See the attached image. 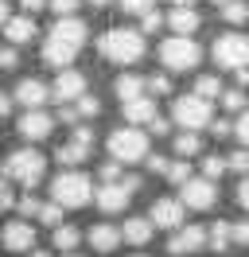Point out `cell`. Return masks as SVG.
Instances as JSON below:
<instances>
[{
    "label": "cell",
    "mask_w": 249,
    "mask_h": 257,
    "mask_svg": "<svg viewBox=\"0 0 249 257\" xmlns=\"http://www.w3.org/2000/svg\"><path fill=\"white\" fill-rule=\"evenodd\" d=\"M86 20H78V16H66L59 20L55 28H51V35L47 39H55V43H62V47H70V51H82V43H86Z\"/></svg>",
    "instance_id": "obj_12"
},
{
    "label": "cell",
    "mask_w": 249,
    "mask_h": 257,
    "mask_svg": "<svg viewBox=\"0 0 249 257\" xmlns=\"http://www.w3.org/2000/svg\"><path fill=\"white\" fill-rule=\"evenodd\" d=\"M214 63H218V70H241V66H249V39L241 32H226L214 43Z\"/></svg>",
    "instance_id": "obj_8"
},
{
    "label": "cell",
    "mask_w": 249,
    "mask_h": 257,
    "mask_svg": "<svg viewBox=\"0 0 249 257\" xmlns=\"http://www.w3.org/2000/svg\"><path fill=\"white\" fill-rule=\"evenodd\" d=\"M144 90H152L156 97H160V94H171V78H168V74H156V78L144 82Z\"/></svg>",
    "instance_id": "obj_41"
},
{
    "label": "cell",
    "mask_w": 249,
    "mask_h": 257,
    "mask_svg": "<svg viewBox=\"0 0 249 257\" xmlns=\"http://www.w3.org/2000/svg\"><path fill=\"white\" fill-rule=\"evenodd\" d=\"M86 238H90V245L97 249V253H113V249L121 245V230H117V226H109V222H97Z\"/></svg>",
    "instance_id": "obj_20"
},
{
    "label": "cell",
    "mask_w": 249,
    "mask_h": 257,
    "mask_svg": "<svg viewBox=\"0 0 249 257\" xmlns=\"http://www.w3.org/2000/svg\"><path fill=\"white\" fill-rule=\"evenodd\" d=\"M59 156V164H66V168H78V164H86V156H90V145H78V141H66V145L55 152Z\"/></svg>",
    "instance_id": "obj_24"
},
{
    "label": "cell",
    "mask_w": 249,
    "mask_h": 257,
    "mask_svg": "<svg viewBox=\"0 0 249 257\" xmlns=\"http://www.w3.org/2000/svg\"><path fill=\"white\" fill-rule=\"evenodd\" d=\"M101 179H105V183H117V179H121V164L105 160V164H101Z\"/></svg>",
    "instance_id": "obj_43"
},
{
    "label": "cell",
    "mask_w": 249,
    "mask_h": 257,
    "mask_svg": "<svg viewBox=\"0 0 249 257\" xmlns=\"http://www.w3.org/2000/svg\"><path fill=\"white\" fill-rule=\"evenodd\" d=\"M179 203H183V210H210L218 203V187L202 176H191L179 187Z\"/></svg>",
    "instance_id": "obj_9"
},
{
    "label": "cell",
    "mask_w": 249,
    "mask_h": 257,
    "mask_svg": "<svg viewBox=\"0 0 249 257\" xmlns=\"http://www.w3.org/2000/svg\"><path fill=\"white\" fill-rule=\"evenodd\" d=\"M191 4H195V0H175V8H191Z\"/></svg>",
    "instance_id": "obj_54"
},
{
    "label": "cell",
    "mask_w": 249,
    "mask_h": 257,
    "mask_svg": "<svg viewBox=\"0 0 249 257\" xmlns=\"http://www.w3.org/2000/svg\"><path fill=\"white\" fill-rule=\"evenodd\" d=\"M121 8L129 12V16H144V12L156 8V0H121Z\"/></svg>",
    "instance_id": "obj_38"
},
{
    "label": "cell",
    "mask_w": 249,
    "mask_h": 257,
    "mask_svg": "<svg viewBox=\"0 0 249 257\" xmlns=\"http://www.w3.org/2000/svg\"><path fill=\"white\" fill-rule=\"evenodd\" d=\"M39 207H43V203H39L35 195H24V199L16 203V210H20V218H35V214H39Z\"/></svg>",
    "instance_id": "obj_37"
},
{
    "label": "cell",
    "mask_w": 249,
    "mask_h": 257,
    "mask_svg": "<svg viewBox=\"0 0 249 257\" xmlns=\"http://www.w3.org/2000/svg\"><path fill=\"white\" fill-rule=\"evenodd\" d=\"M0 66H4V70H16V66H20V55H16L12 47H4L0 51Z\"/></svg>",
    "instance_id": "obj_44"
},
{
    "label": "cell",
    "mask_w": 249,
    "mask_h": 257,
    "mask_svg": "<svg viewBox=\"0 0 249 257\" xmlns=\"http://www.w3.org/2000/svg\"><path fill=\"white\" fill-rule=\"evenodd\" d=\"M222 20H226V24H245L249 20V0H230V4H222Z\"/></svg>",
    "instance_id": "obj_29"
},
{
    "label": "cell",
    "mask_w": 249,
    "mask_h": 257,
    "mask_svg": "<svg viewBox=\"0 0 249 257\" xmlns=\"http://www.w3.org/2000/svg\"><path fill=\"white\" fill-rule=\"evenodd\" d=\"M226 168H233V172L249 176V148H237V152H230V156H226Z\"/></svg>",
    "instance_id": "obj_36"
},
{
    "label": "cell",
    "mask_w": 249,
    "mask_h": 257,
    "mask_svg": "<svg viewBox=\"0 0 249 257\" xmlns=\"http://www.w3.org/2000/svg\"><path fill=\"white\" fill-rule=\"evenodd\" d=\"M59 117L66 121V125H78V113H74V105H62V109H59Z\"/></svg>",
    "instance_id": "obj_50"
},
{
    "label": "cell",
    "mask_w": 249,
    "mask_h": 257,
    "mask_svg": "<svg viewBox=\"0 0 249 257\" xmlns=\"http://www.w3.org/2000/svg\"><path fill=\"white\" fill-rule=\"evenodd\" d=\"M62 257H78V253H62Z\"/></svg>",
    "instance_id": "obj_59"
},
{
    "label": "cell",
    "mask_w": 249,
    "mask_h": 257,
    "mask_svg": "<svg viewBox=\"0 0 249 257\" xmlns=\"http://www.w3.org/2000/svg\"><path fill=\"white\" fill-rule=\"evenodd\" d=\"M97 51H101V59H109V63L133 66V63L144 59V35L133 32V28H109L97 39Z\"/></svg>",
    "instance_id": "obj_1"
},
{
    "label": "cell",
    "mask_w": 249,
    "mask_h": 257,
    "mask_svg": "<svg viewBox=\"0 0 249 257\" xmlns=\"http://www.w3.org/2000/svg\"><path fill=\"white\" fill-rule=\"evenodd\" d=\"M35 218H39L43 226H51V230H55V226H62V207H55V203H43Z\"/></svg>",
    "instance_id": "obj_32"
},
{
    "label": "cell",
    "mask_w": 249,
    "mask_h": 257,
    "mask_svg": "<svg viewBox=\"0 0 249 257\" xmlns=\"http://www.w3.org/2000/svg\"><path fill=\"white\" fill-rule=\"evenodd\" d=\"M233 137H237V141H241V145L249 148V105L241 109V117L233 121Z\"/></svg>",
    "instance_id": "obj_39"
},
{
    "label": "cell",
    "mask_w": 249,
    "mask_h": 257,
    "mask_svg": "<svg viewBox=\"0 0 249 257\" xmlns=\"http://www.w3.org/2000/svg\"><path fill=\"white\" fill-rule=\"evenodd\" d=\"M156 117H160V113H156V101L148 94L144 97H133V101H125V121H129V125L137 128V125H152Z\"/></svg>",
    "instance_id": "obj_17"
},
{
    "label": "cell",
    "mask_w": 249,
    "mask_h": 257,
    "mask_svg": "<svg viewBox=\"0 0 249 257\" xmlns=\"http://www.w3.org/2000/svg\"><path fill=\"white\" fill-rule=\"evenodd\" d=\"M202 59V47L195 39H183V35H171L160 43V63L168 66L171 74H183V70H195Z\"/></svg>",
    "instance_id": "obj_5"
},
{
    "label": "cell",
    "mask_w": 249,
    "mask_h": 257,
    "mask_svg": "<svg viewBox=\"0 0 249 257\" xmlns=\"http://www.w3.org/2000/svg\"><path fill=\"white\" fill-rule=\"evenodd\" d=\"M113 94L121 97V105L133 101V97H144V78L140 74H121V78L113 82Z\"/></svg>",
    "instance_id": "obj_23"
},
{
    "label": "cell",
    "mask_w": 249,
    "mask_h": 257,
    "mask_svg": "<svg viewBox=\"0 0 249 257\" xmlns=\"http://www.w3.org/2000/svg\"><path fill=\"white\" fill-rule=\"evenodd\" d=\"M183 203L179 199H156L152 203V210H148V222L152 226H160V230H179L183 226Z\"/></svg>",
    "instance_id": "obj_13"
},
{
    "label": "cell",
    "mask_w": 249,
    "mask_h": 257,
    "mask_svg": "<svg viewBox=\"0 0 249 257\" xmlns=\"http://www.w3.org/2000/svg\"><path fill=\"white\" fill-rule=\"evenodd\" d=\"M4 35H8V43H12V47H24V43L35 39V20H31V16H8Z\"/></svg>",
    "instance_id": "obj_18"
},
{
    "label": "cell",
    "mask_w": 249,
    "mask_h": 257,
    "mask_svg": "<svg viewBox=\"0 0 249 257\" xmlns=\"http://www.w3.org/2000/svg\"><path fill=\"white\" fill-rule=\"evenodd\" d=\"M16 128H20L24 141H47L51 128H55V117H51L47 109H28L24 117H20V125H16Z\"/></svg>",
    "instance_id": "obj_14"
},
{
    "label": "cell",
    "mask_w": 249,
    "mask_h": 257,
    "mask_svg": "<svg viewBox=\"0 0 249 257\" xmlns=\"http://www.w3.org/2000/svg\"><path fill=\"white\" fill-rule=\"evenodd\" d=\"M233 74H237V90H245V86H249V66H241V70H233Z\"/></svg>",
    "instance_id": "obj_52"
},
{
    "label": "cell",
    "mask_w": 249,
    "mask_h": 257,
    "mask_svg": "<svg viewBox=\"0 0 249 257\" xmlns=\"http://www.w3.org/2000/svg\"><path fill=\"white\" fill-rule=\"evenodd\" d=\"M39 55H43V63H47V66H55V70H66V66L74 63V55H78V51L62 47V43H55V39H47Z\"/></svg>",
    "instance_id": "obj_22"
},
{
    "label": "cell",
    "mask_w": 249,
    "mask_h": 257,
    "mask_svg": "<svg viewBox=\"0 0 249 257\" xmlns=\"http://www.w3.org/2000/svg\"><path fill=\"white\" fill-rule=\"evenodd\" d=\"M222 172H226V160H222V156H202V179H210V183H214Z\"/></svg>",
    "instance_id": "obj_33"
},
{
    "label": "cell",
    "mask_w": 249,
    "mask_h": 257,
    "mask_svg": "<svg viewBox=\"0 0 249 257\" xmlns=\"http://www.w3.org/2000/svg\"><path fill=\"white\" fill-rule=\"evenodd\" d=\"M171 121L183 125V133H199V128H210L214 109H210V101H202L195 94H183L171 101Z\"/></svg>",
    "instance_id": "obj_6"
},
{
    "label": "cell",
    "mask_w": 249,
    "mask_h": 257,
    "mask_svg": "<svg viewBox=\"0 0 249 257\" xmlns=\"http://www.w3.org/2000/svg\"><path fill=\"white\" fill-rule=\"evenodd\" d=\"M218 94H222V82H218V74H202V78L195 82V97H202V101H214Z\"/></svg>",
    "instance_id": "obj_28"
},
{
    "label": "cell",
    "mask_w": 249,
    "mask_h": 257,
    "mask_svg": "<svg viewBox=\"0 0 249 257\" xmlns=\"http://www.w3.org/2000/svg\"><path fill=\"white\" fill-rule=\"evenodd\" d=\"M28 257H51V253H43V249H31V253Z\"/></svg>",
    "instance_id": "obj_55"
},
{
    "label": "cell",
    "mask_w": 249,
    "mask_h": 257,
    "mask_svg": "<svg viewBox=\"0 0 249 257\" xmlns=\"http://www.w3.org/2000/svg\"><path fill=\"white\" fill-rule=\"evenodd\" d=\"M214 4H218V8H222V4H230V0H214Z\"/></svg>",
    "instance_id": "obj_57"
},
{
    "label": "cell",
    "mask_w": 249,
    "mask_h": 257,
    "mask_svg": "<svg viewBox=\"0 0 249 257\" xmlns=\"http://www.w3.org/2000/svg\"><path fill=\"white\" fill-rule=\"evenodd\" d=\"M8 24V0H0V28Z\"/></svg>",
    "instance_id": "obj_53"
},
{
    "label": "cell",
    "mask_w": 249,
    "mask_h": 257,
    "mask_svg": "<svg viewBox=\"0 0 249 257\" xmlns=\"http://www.w3.org/2000/svg\"><path fill=\"white\" fill-rule=\"evenodd\" d=\"M148 168H152V172H160V176H164V172H168V160H164V156H152V152H148Z\"/></svg>",
    "instance_id": "obj_48"
},
{
    "label": "cell",
    "mask_w": 249,
    "mask_h": 257,
    "mask_svg": "<svg viewBox=\"0 0 249 257\" xmlns=\"http://www.w3.org/2000/svg\"><path fill=\"white\" fill-rule=\"evenodd\" d=\"M82 94H86V78L78 70H59V78L51 86V97L55 101H78Z\"/></svg>",
    "instance_id": "obj_16"
},
{
    "label": "cell",
    "mask_w": 249,
    "mask_h": 257,
    "mask_svg": "<svg viewBox=\"0 0 249 257\" xmlns=\"http://www.w3.org/2000/svg\"><path fill=\"white\" fill-rule=\"evenodd\" d=\"M47 176V156L35 152V148H16L12 156L4 160V179L8 183H20V187H39V179Z\"/></svg>",
    "instance_id": "obj_3"
},
{
    "label": "cell",
    "mask_w": 249,
    "mask_h": 257,
    "mask_svg": "<svg viewBox=\"0 0 249 257\" xmlns=\"http://www.w3.org/2000/svg\"><path fill=\"white\" fill-rule=\"evenodd\" d=\"M8 113H12V94H4V90H0V121H4Z\"/></svg>",
    "instance_id": "obj_49"
},
{
    "label": "cell",
    "mask_w": 249,
    "mask_h": 257,
    "mask_svg": "<svg viewBox=\"0 0 249 257\" xmlns=\"http://www.w3.org/2000/svg\"><path fill=\"white\" fill-rule=\"evenodd\" d=\"M93 199V179L86 176V172H78V168H66V172H59V176L51 179V203L62 210H78L86 207Z\"/></svg>",
    "instance_id": "obj_2"
},
{
    "label": "cell",
    "mask_w": 249,
    "mask_h": 257,
    "mask_svg": "<svg viewBox=\"0 0 249 257\" xmlns=\"http://www.w3.org/2000/svg\"><path fill=\"white\" fill-rule=\"evenodd\" d=\"M210 133L222 141V137H230V133H233V125H230V121H210Z\"/></svg>",
    "instance_id": "obj_45"
},
{
    "label": "cell",
    "mask_w": 249,
    "mask_h": 257,
    "mask_svg": "<svg viewBox=\"0 0 249 257\" xmlns=\"http://www.w3.org/2000/svg\"><path fill=\"white\" fill-rule=\"evenodd\" d=\"M90 4H93V8H105V4H109V0H90Z\"/></svg>",
    "instance_id": "obj_56"
},
{
    "label": "cell",
    "mask_w": 249,
    "mask_h": 257,
    "mask_svg": "<svg viewBox=\"0 0 249 257\" xmlns=\"http://www.w3.org/2000/svg\"><path fill=\"white\" fill-rule=\"evenodd\" d=\"M47 97H51V90H47L39 78H24V82L12 90V101H20L24 109H43Z\"/></svg>",
    "instance_id": "obj_15"
},
{
    "label": "cell",
    "mask_w": 249,
    "mask_h": 257,
    "mask_svg": "<svg viewBox=\"0 0 249 257\" xmlns=\"http://www.w3.org/2000/svg\"><path fill=\"white\" fill-rule=\"evenodd\" d=\"M152 234H156V226L148 222V218H125V226H121V241H129V245H148L152 241Z\"/></svg>",
    "instance_id": "obj_19"
},
{
    "label": "cell",
    "mask_w": 249,
    "mask_h": 257,
    "mask_svg": "<svg viewBox=\"0 0 249 257\" xmlns=\"http://www.w3.org/2000/svg\"><path fill=\"white\" fill-rule=\"evenodd\" d=\"M133 257H148V253H133Z\"/></svg>",
    "instance_id": "obj_58"
},
{
    "label": "cell",
    "mask_w": 249,
    "mask_h": 257,
    "mask_svg": "<svg viewBox=\"0 0 249 257\" xmlns=\"http://www.w3.org/2000/svg\"><path fill=\"white\" fill-rule=\"evenodd\" d=\"M202 152V141H199V133H179L175 137V156H199Z\"/></svg>",
    "instance_id": "obj_27"
},
{
    "label": "cell",
    "mask_w": 249,
    "mask_h": 257,
    "mask_svg": "<svg viewBox=\"0 0 249 257\" xmlns=\"http://www.w3.org/2000/svg\"><path fill=\"white\" fill-rule=\"evenodd\" d=\"M164 176H168L175 187H183L187 179H191V164H187V160H175V164H168V172H164Z\"/></svg>",
    "instance_id": "obj_31"
},
{
    "label": "cell",
    "mask_w": 249,
    "mask_h": 257,
    "mask_svg": "<svg viewBox=\"0 0 249 257\" xmlns=\"http://www.w3.org/2000/svg\"><path fill=\"white\" fill-rule=\"evenodd\" d=\"M237 203H241V210H249V176L237 183Z\"/></svg>",
    "instance_id": "obj_46"
},
{
    "label": "cell",
    "mask_w": 249,
    "mask_h": 257,
    "mask_svg": "<svg viewBox=\"0 0 249 257\" xmlns=\"http://www.w3.org/2000/svg\"><path fill=\"white\" fill-rule=\"evenodd\" d=\"M222 105H226L230 113H241L249 105V101H245V90H237V86H233V90H222Z\"/></svg>",
    "instance_id": "obj_30"
},
{
    "label": "cell",
    "mask_w": 249,
    "mask_h": 257,
    "mask_svg": "<svg viewBox=\"0 0 249 257\" xmlns=\"http://www.w3.org/2000/svg\"><path fill=\"white\" fill-rule=\"evenodd\" d=\"M55 249H62V253H74L78 241H82V230L78 226H55Z\"/></svg>",
    "instance_id": "obj_25"
},
{
    "label": "cell",
    "mask_w": 249,
    "mask_h": 257,
    "mask_svg": "<svg viewBox=\"0 0 249 257\" xmlns=\"http://www.w3.org/2000/svg\"><path fill=\"white\" fill-rule=\"evenodd\" d=\"M160 28H164V16H160V12H144V16H140V35L144 32H160Z\"/></svg>",
    "instance_id": "obj_40"
},
{
    "label": "cell",
    "mask_w": 249,
    "mask_h": 257,
    "mask_svg": "<svg viewBox=\"0 0 249 257\" xmlns=\"http://www.w3.org/2000/svg\"><path fill=\"white\" fill-rule=\"evenodd\" d=\"M230 241L249 245V222H233V226H230Z\"/></svg>",
    "instance_id": "obj_42"
},
{
    "label": "cell",
    "mask_w": 249,
    "mask_h": 257,
    "mask_svg": "<svg viewBox=\"0 0 249 257\" xmlns=\"http://www.w3.org/2000/svg\"><path fill=\"white\" fill-rule=\"evenodd\" d=\"M148 133H156V137H164V133H168V121H164V117H156L152 125H148Z\"/></svg>",
    "instance_id": "obj_51"
},
{
    "label": "cell",
    "mask_w": 249,
    "mask_h": 257,
    "mask_svg": "<svg viewBox=\"0 0 249 257\" xmlns=\"http://www.w3.org/2000/svg\"><path fill=\"white\" fill-rule=\"evenodd\" d=\"M109 156H113V164L148 160V133H144V128H133V125L109 133Z\"/></svg>",
    "instance_id": "obj_4"
},
{
    "label": "cell",
    "mask_w": 249,
    "mask_h": 257,
    "mask_svg": "<svg viewBox=\"0 0 249 257\" xmlns=\"http://www.w3.org/2000/svg\"><path fill=\"white\" fill-rule=\"evenodd\" d=\"M0 245H4V253H31V249H35V226L24 222V218L4 222V230H0Z\"/></svg>",
    "instance_id": "obj_10"
},
{
    "label": "cell",
    "mask_w": 249,
    "mask_h": 257,
    "mask_svg": "<svg viewBox=\"0 0 249 257\" xmlns=\"http://www.w3.org/2000/svg\"><path fill=\"white\" fill-rule=\"evenodd\" d=\"M202 245H206V230L202 226H179V230H171V238H168V253L187 257V253H199Z\"/></svg>",
    "instance_id": "obj_11"
},
{
    "label": "cell",
    "mask_w": 249,
    "mask_h": 257,
    "mask_svg": "<svg viewBox=\"0 0 249 257\" xmlns=\"http://www.w3.org/2000/svg\"><path fill=\"white\" fill-rule=\"evenodd\" d=\"M137 187H140V179H137V176H121L117 183H101V187L93 191V203L105 210V214H121V210L133 203Z\"/></svg>",
    "instance_id": "obj_7"
},
{
    "label": "cell",
    "mask_w": 249,
    "mask_h": 257,
    "mask_svg": "<svg viewBox=\"0 0 249 257\" xmlns=\"http://www.w3.org/2000/svg\"><path fill=\"white\" fill-rule=\"evenodd\" d=\"M175 35H183V39H191V32H199V12L195 8H171V16L164 20Z\"/></svg>",
    "instance_id": "obj_21"
},
{
    "label": "cell",
    "mask_w": 249,
    "mask_h": 257,
    "mask_svg": "<svg viewBox=\"0 0 249 257\" xmlns=\"http://www.w3.org/2000/svg\"><path fill=\"white\" fill-rule=\"evenodd\" d=\"M206 245L214 249V253H226L230 249V222H214L206 230Z\"/></svg>",
    "instance_id": "obj_26"
},
{
    "label": "cell",
    "mask_w": 249,
    "mask_h": 257,
    "mask_svg": "<svg viewBox=\"0 0 249 257\" xmlns=\"http://www.w3.org/2000/svg\"><path fill=\"white\" fill-rule=\"evenodd\" d=\"M74 113H78V117H97V113H101V101H97L93 94H82V97H78V105H74Z\"/></svg>",
    "instance_id": "obj_34"
},
{
    "label": "cell",
    "mask_w": 249,
    "mask_h": 257,
    "mask_svg": "<svg viewBox=\"0 0 249 257\" xmlns=\"http://www.w3.org/2000/svg\"><path fill=\"white\" fill-rule=\"evenodd\" d=\"M78 4H82V0H47V8H51V12H55L59 20L78 16Z\"/></svg>",
    "instance_id": "obj_35"
},
{
    "label": "cell",
    "mask_w": 249,
    "mask_h": 257,
    "mask_svg": "<svg viewBox=\"0 0 249 257\" xmlns=\"http://www.w3.org/2000/svg\"><path fill=\"white\" fill-rule=\"evenodd\" d=\"M20 8H24V12L31 16V12H43V8H47V0H20Z\"/></svg>",
    "instance_id": "obj_47"
}]
</instances>
